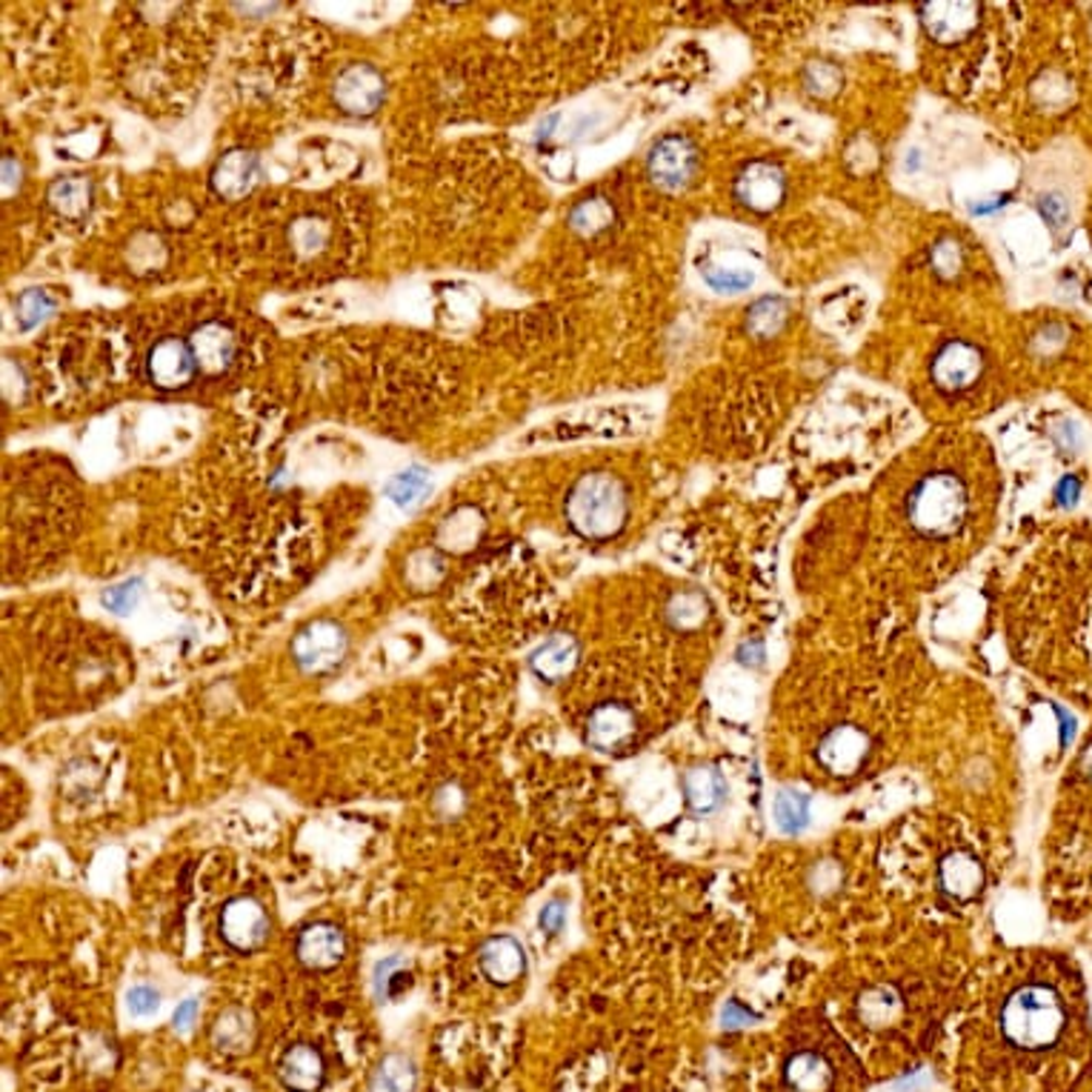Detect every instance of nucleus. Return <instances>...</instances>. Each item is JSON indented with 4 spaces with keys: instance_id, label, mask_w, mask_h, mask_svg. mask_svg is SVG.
<instances>
[{
    "instance_id": "f257e3e1",
    "label": "nucleus",
    "mask_w": 1092,
    "mask_h": 1092,
    "mask_svg": "<svg viewBox=\"0 0 1092 1092\" xmlns=\"http://www.w3.org/2000/svg\"><path fill=\"white\" fill-rule=\"evenodd\" d=\"M969 507L967 484L953 470L930 472L909 489V523L930 538H946L961 530Z\"/></svg>"
},
{
    "instance_id": "f03ea898",
    "label": "nucleus",
    "mask_w": 1092,
    "mask_h": 1092,
    "mask_svg": "<svg viewBox=\"0 0 1092 1092\" xmlns=\"http://www.w3.org/2000/svg\"><path fill=\"white\" fill-rule=\"evenodd\" d=\"M626 493L607 472L584 475L567 495V521L584 538H609L626 523Z\"/></svg>"
},
{
    "instance_id": "7ed1b4c3",
    "label": "nucleus",
    "mask_w": 1092,
    "mask_h": 1092,
    "mask_svg": "<svg viewBox=\"0 0 1092 1092\" xmlns=\"http://www.w3.org/2000/svg\"><path fill=\"white\" fill-rule=\"evenodd\" d=\"M1001 1030L1013 1044L1027 1050L1053 1044L1064 1030L1062 1001L1044 986L1018 990L1001 1009Z\"/></svg>"
},
{
    "instance_id": "20e7f679",
    "label": "nucleus",
    "mask_w": 1092,
    "mask_h": 1092,
    "mask_svg": "<svg viewBox=\"0 0 1092 1092\" xmlns=\"http://www.w3.org/2000/svg\"><path fill=\"white\" fill-rule=\"evenodd\" d=\"M335 103L340 112L355 117H367L377 112V107L384 103L386 80L384 75L370 66V63H349L347 70L335 77Z\"/></svg>"
},
{
    "instance_id": "39448f33",
    "label": "nucleus",
    "mask_w": 1092,
    "mask_h": 1092,
    "mask_svg": "<svg viewBox=\"0 0 1092 1092\" xmlns=\"http://www.w3.org/2000/svg\"><path fill=\"white\" fill-rule=\"evenodd\" d=\"M347 653V635L338 623L315 621L303 626L293 641V658L300 670L326 672Z\"/></svg>"
},
{
    "instance_id": "423d86ee",
    "label": "nucleus",
    "mask_w": 1092,
    "mask_h": 1092,
    "mask_svg": "<svg viewBox=\"0 0 1092 1092\" xmlns=\"http://www.w3.org/2000/svg\"><path fill=\"white\" fill-rule=\"evenodd\" d=\"M221 935L240 953H252L270 939V918L252 898H232L221 913Z\"/></svg>"
},
{
    "instance_id": "0eeeda50",
    "label": "nucleus",
    "mask_w": 1092,
    "mask_h": 1092,
    "mask_svg": "<svg viewBox=\"0 0 1092 1092\" xmlns=\"http://www.w3.org/2000/svg\"><path fill=\"white\" fill-rule=\"evenodd\" d=\"M195 363L189 340L161 338L147 352V377L158 389H181L195 377Z\"/></svg>"
},
{
    "instance_id": "6e6552de",
    "label": "nucleus",
    "mask_w": 1092,
    "mask_h": 1092,
    "mask_svg": "<svg viewBox=\"0 0 1092 1092\" xmlns=\"http://www.w3.org/2000/svg\"><path fill=\"white\" fill-rule=\"evenodd\" d=\"M981 370H984L981 352L976 347L964 344V340H953V344H946L935 355V361H932V381L944 393H964V389H969L981 377Z\"/></svg>"
},
{
    "instance_id": "1a4fd4ad",
    "label": "nucleus",
    "mask_w": 1092,
    "mask_h": 1092,
    "mask_svg": "<svg viewBox=\"0 0 1092 1092\" xmlns=\"http://www.w3.org/2000/svg\"><path fill=\"white\" fill-rule=\"evenodd\" d=\"M189 347H193L198 370L207 372V375H218V372L229 370V363L235 361L238 340H235L229 326H224V323L218 321H209L193 332Z\"/></svg>"
},
{
    "instance_id": "9d476101",
    "label": "nucleus",
    "mask_w": 1092,
    "mask_h": 1092,
    "mask_svg": "<svg viewBox=\"0 0 1092 1092\" xmlns=\"http://www.w3.org/2000/svg\"><path fill=\"white\" fill-rule=\"evenodd\" d=\"M347 939L335 923H312L298 935V958L309 969H332L344 961Z\"/></svg>"
},
{
    "instance_id": "9b49d317",
    "label": "nucleus",
    "mask_w": 1092,
    "mask_h": 1092,
    "mask_svg": "<svg viewBox=\"0 0 1092 1092\" xmlns=\"http://www.w3.org/2000/svg\"><path fill=\"white\" fill-rule=\"evenodd\" d=\"M477 964L484 969V976L495 984H512L526 969V953H523L521 941H516L512 935H495L481 946Z\"/></svg>"
},
{
    "instance_id": "f8f14e48",
    "label": "nucleus",
    "mask_w": 1092,
    "mask_h": 1092,
    "mask_svg": "<svg viewBox=\"0 0 1092 1092\" xmlns=\"http://www.w3.org/2000/svg\"><path fill=\"white\" fill-rule=\"evenodd\" d=\"M695 170V152L684 138H663L649 154V172L655 184L678 189L690 181Z\"/></svg>"
},
{
    "instance_id": "ddd939ff",
    "label": "nucleus",
    "mask_w": 1092,
    "mask_h": 1092,
    "mask_svg": "<svg viewBox=\"0 0 1092 1092\" xmlns=\"http://www.w3.org/2000/svg\"><path fill=\"white\" fill-rule=\"evenodd\" d=\"M635 732V718L621 704H604L590 716L586 721V741L604 753H612L618 746H623Z\"/></svg>"
},
{
    "instance_id": "4468645a",
    "label": "nucleus",
    "mask_w": 1092,
    "mask_h": 1092,
    "mask_svg": "<svg viewBox=\"0 0 1092 1092\" xmlns=\"http://www.w3.org/2000/svg\"><path fill=\"white\" fill-rule=\"evenodd\" d=\"M255 181H258V161H255V154L244 152V149L224 154L218 161L215 172H212L215 193L229 200H240L247 193H252Z\"/></svg>"
},
{
    "instance_id": "2eb2a0df",
    "label": "nucleus",
    "mask_w": 1092,
    "mask_h": 1092,
    "mask_svg": "<svg viewBox=\"0 0 1092 1092\" xmlns=\"http://www.w3.org/2000/svg\"><path fill=\"white\" fill-rule=\"evenodd\" d=\"M277 1072H281V1081H284L286 1090L315 1092L321 1090L323 1072H326V1069H323V1058L315 1046L298 1044L284 1055V1062H281V1069H277Z\"/></svg>"
},
{
    "instance_id": "dca6fc26",
    "label": "nucleus",
    "mask_w": 1092,
    "mask_h": 1092,
    "mask_svg": "<svg viewBox=\"0 0 1092 1092\" xmlns=\"http://www.w3.org/2000/svg\"><path fill=\"white\" fill-rule=\"evenodd\" d=\"M255 1018L249 1009H226L212 1027V1044L226 1055H244L255 1044Z\"/></svg>"
},
{
    "instance_id": "f3484780",
    "label": "nucleus",
    "mask_w": 1092,
    "mask_h": 1092,
    "mask_svg": "<svg viewBox=\"0 0 1092 1092\" xmlns=\"http://www.w3.org/2000/svg\"><path fill=\"white\" fill-rule=\"evenodd\" d=\"M530 663L535 675L544 678V681H561L578 663V644L570 635H555L532 653Z\"/></svg>"
},
{
    "instance_id": "a211bd4d",
    "label": "nucleus",
    "mask_w": 1092,
    "mask_h": 1092,
    "mask_svg": "<svg viewBox=\"0 0 1092 1092\" xmlns=\"http://www.w3.org/2000/svg\"><path fill=\"white\" fill-rule=\"evenodd\" d=\"M739 195L753 209H770L784 195V181H781L778 170H772L767 163H753L739 177Z\"/></svg>"
},
{
    "instance_id": "6ab92c4d",
    "label": "nucleus",
    "mask_w": 1092,
    "mask_h": 1092,
    "mask_svg": "<svg viewBox=\"0 0 1092 1092\" xmlns=\"http://www.w3.org/2000/svg\"><path fill=\"white\" fill-rule=\"evenodd\" d=\"M415 1081L418 1069L407 1055H386L372 1076L370 1092H412Z\"/></svg>"
},
{
    "instance_id": "aec40b11",
    "label": "nucleus",
    "mask_w": 1092,
    "mask_h": 1092,
    "mask_svg": "<svg viewBox=\"0 0 1092 1092\" xmlns=\"http://www.w3.org/2000/svg\"><path fill=\"white\" fill-rule=\"evenodd\" d=\"M684 790H686V798H690V804H693L698 812H709V809H716L718 804L723 801V795H727V784H723V778L712 770L690 772V775L684 778Z\"/></svg>"
},
{
    "instance_id": "412c9836",
    "label": "nucleus",
    "mask_w": 1092,
    "mask_h": 1092,
    "mask_svg": "<svg viewBox=\"0 0 1092 1092\" xmlns=\"http://www.w3.org/2000/svg\"><path fill=\"white\" fill-rule=\"evenodd\" d=\"M52 207L66 218H80L92 200V184L86 177H63L49 193Z\"/></svg>"
},
{
    "instance_id": "4be33fe9",
    "label": "nucleus",
    "mask_w": 1092,
    "mask_h": 1092,
    "mask_svg": "<svg viewBox=\"0 0 1092 1092\" xmlns=\"http://www.w3.org/2000/svg\"><path fill=\"white\" fill-rule=\"evenodd\" d=\"M864 755V739L853 730L835 732L827 744L821 746V758L830 764L832 770H853L855 764L861 761Z\"/></svg>"
},
{
    "instance_id": "5701e85b",
    "label": "nucleus",
    "mask_w": 1092,
    "mask_h": 1092,
    "mask_svg": "<svg viewBox=\"0 0 1092 1092\" xmlns=\"http://www.w3.org/2000/svg\"><path fill=\"white\" fill-rule=\"evenodd\" d=\"M786 1076H790V1084L798 1092H821L823 1087L830 1084V1067L818 1055L809 1053L795 1055L793 1062H790V1069H786Z\"/></svg>"
},
{
    "instance_id": "b1692460",
    "label": "nucleus",
    "mask_w": 1092,
    "mask_h": 1092,
    "mask_svg": "<svg viewBox=\"0 0 1092 1092\" xmlns=\"http://www.w3.org/2000/svg\"><path fill=\"white\" fill-rule=\"evenodd\" d=\"M430 489V472L421 470V467H412V470H404L400 475H395L386 486V495L398 504V507H412L423 493Z\"/></svg>"
},
{
    "instance_id": "393cba45",
    "label": "nucleus",
    "mask_w": 1092,
    "mask_h": 1092,
    "mask_svg": "<svg viewBox=\"0 0 1092 1092\" xmlns=\"http://www.w3.org/2000/svg\"><path fill=\"white\" fill-rule=\"evenodd\" d=\"M775 821L778 827L786 832V835H795L807 827L809 821V801L807 795L798 793H784L778 795L775 801Z\"/></svg>"
},
{
    "instance_id": "a878e982",
    "label": "nucleus",
    "mask_w": 1092,
    "mask_h": 1092,
    "mask_svg": "<svg viewBox=\"0 0 1092 1092\" xmlns=\"http://www.w3.org/2000/svg\"><path fill=\"white\" fill-rule=\"evenodd\" d=\"M941 878L944 884L953 890L955 895H969L981 881V872H978V864L972 858H964V855H955L941 869Z\"/></svg>"
},
{
    "instance_id": "bb28decb",
    "label": "nucleus",
    "mask_w": 1092,
    "mask_h": 1092,
    "mask_svg": "<svg viewBox=\"0 0 1092 1092\" xmlns=\"http://www.w3.org/2000/svg\"><path fill=\"white\" fill-rule=\"evenodd\" d=\"M52 307L54 303L47 293H40V289H29V293H24L21 295V300H17V318H21V326H24V330L38 326V323L52 312Z\"/></svg>"
},
{
    "instance_id": "cd10ccee",
    "label": "nucleus",
    "mask_w": 1092,
    "mask_h": 1092,
    "mask_svg": "<svg viewBox=\"0 0 1092 1092\" xmlns=\"http://www.w3.org/2000/svg\"><path fill=\"white\" fill-rule=\"evenodd\" d=\"M100 600H103V607H109L117 616H126L140 600V581H124V584L109 586Z\"/></svg>"
},
{
    "instance_id": "c85d7f7f",
    "label": "nucleus",
    "mask_w": 1092,
    "mask_h": 1092,
    "mask_svg": "<svg viewBox=\"0 0 1092 1092\" xmlns=\"http://www.w3.org/2000/svg\"><path fill=\"white\" fill-rule=\"evenodd\" d=\"M590 221H600V224H607L609 209L604 200H598V198L586 200V203H581V207L572 212V226H575V229H590Z\"/></svg>"
},
{
    "instance_id": "c756f323",
    "label": "nucleus",
    "mask_w": 1092,
    "mask_h": 1092,
    "mask_svg": "<svg viewBox=\"0 0 1092 1092\" xmlns=\"http://www.w3.org/2000/svg\"><path fill=\"white\" fill-rule=\"evenodd\" d=\"M161 1007V995L154 993L152 986H135L129 993V1013L138 1018L152 1016L154 1009Z\"/></svg>"
},
{
    "instance_id": "7c9ffc66",
    "label": "nucleus",
    "mask_w": 1092,
    "mask_h": 1092,
    "mask_svg": "<svg viewBox=\"0 0 1092 1092\" xmlns=\"http://www.w3.org/2000/svg\"><path fill=\"white\" fill-rule=\"evenodd\" d=\"M323 238H326V229H323L321 221H300L295 226V244H298L303 252H312L315 247H321Z\"/></svg>"
},
{
    "instance_id": "2f4dec72",
    "label": "nucleus",
    "mask_w": 1092,
    "mask_h": 1092,
    "mask_svg": "<svg viewBox=\"0 0 1092 1092\" xmlns=\"http://www.w3.org/2000/svg\"><path fill=\"white\" fill-rule=\"evenodd\" d=\"M538 923H541V930H544L546 935H558V932L563 930V923H567V909H563L561 904H558V901H553V904H546V907L541 909Z\"/></svg>"
},
{
    "instance_id": "473e14b6",
    "label": "nucleus",
    "mask_w": 1092,
    "mask_h": 1092,
    "mask_svg": "<svg viewBox=\"0 0 1092 1092\" xmlns=\"http://www.w3.org/2000/svg\"><path fill=\"white\" fill-rule=\"evenodd\" d=\"M195 1016H198V1001L195 998H186L181 1007L175 1009V1018H172V1023H175V1030H181V1032H186L189 1027H193V1021H195Z\"/></svg>"
},
{
    "instance_id": "72a5a7b5",
    "label": "nucleus",
    "mask_w": 1092,
    "mask_h": 1092,
    "mask_svg": "<svg viewBox=\"0 0 1092 1092\" xmlns=\"http://www.w3.org/2000/svg\"><path fill=\"white\" fill-rule=\"evenodd\" d=\"M746 1018L749 1016H744V1013H741L735 1004H730V1007H727V1013H723V1021H727V1027H739V1023L746 1021Z\"/></svg>"
}]
</instances>
